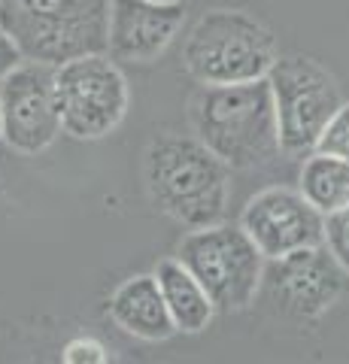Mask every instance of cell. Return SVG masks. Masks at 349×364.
<instances>
[{
  "instance_id": "cell-11",
  "label": "cell",
  "mask_w": 349,
  "mask_h": 364,
  "mask_svg": "<svg viewBox=\"0 0 349 364\" xmlns=\"http://www.w3.org/2000/svg\"><path fill=\"white\" fill-rule=\"evenodd\" d=\"M270 264V294L286 313L298 318H316L340 298L343 270L325 246L298 249Z\"/></svg>"
},
{
  "instance_id": "cell-19",
  "label": "cell",
  "mask_w": 349,
  "mask_h": 364,
  "mask_svg": "<svg viewBox=\"0 0 349 364\" xmlns=\"http://www.w3.org/2000/svg\"><path fill=\"white\" fill-rule=\"evenodd\" d=\"M155 4H186V0H155Z\"/></svg>"
},
{
  "instance_id": "cell-20",
  "label": "cell",
  "mask_w": 349,
  "mask_h": 364,
  "mask_svg": "<svg viewBox=\"0 0 349 364\" xmlns=\"http://www.w3.org/2000/svg\"><path fill=\"white\" fill-rule=\"evenodd\" d=\"M0 136H4V119H0Z\"/></svg>"
},
{
  "instance_id": "cell-5",
  "label": "cell",
  "mask_w": 349,
  "mask_h": 364,
  "mask_svg": "<svg viewBox=\"0 0 349 364\" xmlns=\"http://www.w3.org/2000/svg\"><path fill=\"white\" fill-rule=\"evenodd\" d=\"M176 258L195 273L216 310L240 313L246 310L264 282V255L246 237L240 225H204L188 228Z\"/></svg>"
},
{
  "instance_id": "cell-4",
  "label": "cell",
  "mask_w": 349,
  "mask_h": 364,
  "mask_svg": "<svg viewBox=\"0 0 349 364\" xmlns=\"http://www.w3.org/2000/svg\"><path fill=\"white\" fill-rule=\"evenodd\" d=\"M276 61V40L246 9H210L188 31L183 64L198 85H234L264 79Z\"/></svg>"
},
{
  "instance_id": "cell-6",
  "label": "cell",
  "mask_w": 349,
  "mask_h": 364,
  "mask_svg": "<svg viewBox=\"0 0 349 364\" xmlns=\"http://www.w3.org/2000/svg\"><path fill=\"white\" fill-rule=\"evenodd\" d=\"M52 82L61 134H70L73 140H104L128 116V79L107 52L58 64Z\"/></svg>"
},
{
  "instance_id": "cell-8",
  "label": "cell",
  "mask_w": 349,
  "mask_h": 364,
  "mask_svg": "<svg viewBox=\"0 0 349 364\" xmlns=\"http://www.w3.org/2000/svg\"><path fill=\"white\" fill-rule=\"evenodd\" d=\"M52 70V64L21 58L13 70L0 76V143L18 155H40L61 136Z\"/></svg>"
},
{
  "instance_id": "cell-14",
  "label": "cell",
  "mask_w": 349,
  "mask_h": 364,
  "mask_svg": "<svg viewBox=\"0 0 349 364\" xmlns=\"http://www.w3.org/2000/svg\"><path fill=\"white\" fill-rule=\"evenodd\" d=\"M298 191L319 215L349 207V161L325 152H307L301 164Z\"/></svg>"
},
{
  "instance_id": "cell-16",
  "label": "cell",
  "mask_w": 349,
  "mask_h": 364,
  "mask_svg": "<svg viewBox=\"0 0 349 364\" xmlns=\"http://www.w3.org/2000/svg\"><path fill=\"white\" fill-rule=\"evenodd\" d=\"M316 152L346 158L349 161V100H343V104L331 112V119L325 122V128L316 140Z\"/></svg>"
},
{
  "instance_id": "cell-17",
  "label": "cell",
  "mask_w": 349,
  "mask_h": 364,
  "mask_svg": "<svg viewBox=\"0 0 349 364\" xmlns=\"http://www.w3.org/2000/svg\"><path fill=\"white\" fill-rule=\"evenodd\" d=\"M61 358L67 364H104V361H109L107 346L100 343V340H95V337H76V340H70V343L64 346Z\"/></svg>"
},
{
  "instance_id": "cell-10",
  "label": "cell",
  "mask_w": 349,
  "mask_h": 364,
  "mask_svg": "<svg viewBox=\"0 0 349 364\" xmlns=\"http://www.w3.org/2000/svg\"><path fill=\"white\" fill-rule=\"evenodd\" d=\"M186 21V4L109 0L107 55L116 64H152L171 49Z\"/></svg>"
},
{
  "instance_id": "cell-18",
  "label": "cell",
  "mask_w": 349,
  "mask_h": 364,
  "mask_svg": "<svg viewBox=\"0 0 349 364\" xmlns=\"http://www.w3.org/2000/svg\"><path fill=\"white\" fill-rule=\"evenodd\" d=\"M18 61H21V52H18L16 40L9 37V31H6V25H4V18H0V76L13 70Z\"/></svg>"
},
{
  "instance_id": "cell-3",
  "label": "cell",
  "mask_w": 349,
  "mask_h": 364,
  "mask_svg": "<svg viewBox=\"0 0 349 364\" xmlns=\"http://www.w3.org/2000/svg\"><path fill=\"white\" fill-rule=\"evenodd\" d=\"M109 0H0V18L21 58L58 67L107 52Z\"/></svg>"
},
{
  "instance_id": "cell-7",
  "label": "cell",
  "mask_w": 349,
  "mask_h": 364,
  "mask_svg": "<svg viewBox=\"0 0 349 364\" xmlns=\"http://www.w3.org/2000/svg\"><path fill=\"white\" fill-rule=\"evenodd\" d=\"M267 85L276 112L279 152L304 158L316 149L325 122L343 104L340 85L307 55H283V58L276 55L267 73Z\"/></svg>"
},
{
  "instance_id": "cell-13",
  "label": "cell",
  "mask_w": 349,
  "mask_h": 364,
  "mask_svg": "<svg viewBox=\"0 0 349 364\" xmlns=\"http://www.w3.org/2000/svg\"><path fill=\"white\" fill-rule=\"evenodd\" d=\"M155 282H159V291L164 298L167 313L173 318V328L183 334H200L207 331V325L216 316V304L210 301V294L204 291V286L195 279L179 258H161L152 270Z\"/></svg>"
},
{
  "instance_id": "cell-1",
  "label": "cell",
  "mask_w": 349,
  "mask_h": 364,
  "mask_svg": "<svg viewBox=\"0 0 349 364\" xmlns=\"http://www.w3.org/2000/svg\"><path fill=\"white\" fill-rule=\"evenodd\" d=\"M188 119L198 140L231 170H258L279 158L267 76L234 85H200L188 100Z\"/></svg>"
},
{
  "instance_id": "cell-15",
  "label": "cell",
  "mask_w": 349,
  "mask_h": 364,
  "mask_svg": "<svg viewBox=\"0 0 349 364\" xmlns=\"http://www.w3.org/2000/svg\"><path fill=\"white\" fill-rule=\"evenodd\" d=\"M322 246L340 264V270L349 273V207L322 215Z\"/></svg>"
},
{
  "instance_id": "cell-9",
  "label": "cell",
  "mask_w": 349,
  "mask_h": 364,
  "mask_svg": "<svg viewBox=\"0 0 349 364\" xmlns=\"http://www.w3.org/2000/svg\"><path fill=\"white\" fill-rule=\"evenodd\" d=\"M240 228L264 261L322 246V215L304 200L298 188L289 186H270L252 195L240 215Z\"/></svg>"
},
{
  "instance_id": "cell-2",
  "label": "cell",
  "mask_w": 349,
  "mask_h": 364,
  "mask_svg": "<svg viewBox=\"0 0 349 364\" xmlns=\"http://www.w3.org/2000/svg\"><path fill=\"white\" fill-rule=\"evenodd\" d=\"M146 191L179 225H216L231 200V167L195 134H161L146 152Z\"/></svg>"
},
{
  "instance_id": "cell-12",
  "label": "cell",
  "mask_w": 349,
  "mask_h": 364,
  "mask_svg": "<svg viewBox=\"0 0 349 364\" xmlns=\"http://www.w3.org/2000/svg\"><path fill=\"white\" fill-rule=\"evenodd\" d=\"M107 313L116 328L137 340H146V343H161L176 334L152 273H134L125 282H119L116 291L109 294Z\"/></svg>"
}]
</instances>
